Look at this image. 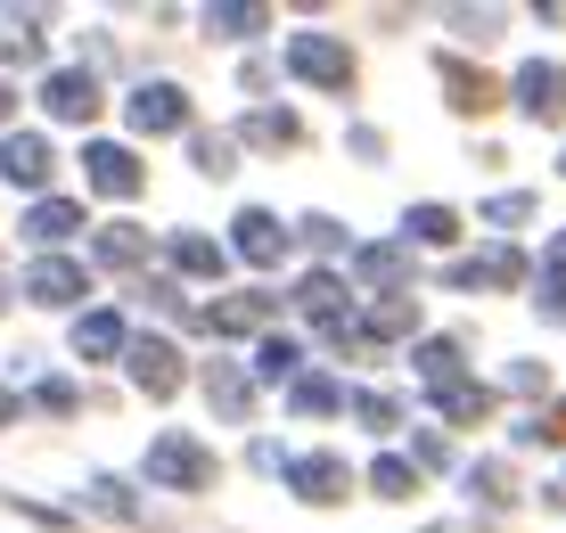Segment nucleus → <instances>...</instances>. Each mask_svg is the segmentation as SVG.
<instances>
[{"label": "nucleus", "instance_id": "1", "mask_svg": "<svg viewBox=\"0 0 566 533\" xmlns=\"http://www.w3.org/2000/svg\"><path fill=\"white\" fill-rule=\"evenodd\" d=\"M287 66H296L304 83H321V91L354 83V50H345L337 33H296V42H287Z\"/></svg>", "mask_w": 566, "mask_h": 533}, {"label": "nucleus", "instance_id": "2", "mask_svg": "<svg viewBox=\"0 0 566 533\" xmlns=\"http://www.w3.org/2000/svg\"><path fill=\"white\" fill-rule=\"evenodd\" d=\"M148 477H156V484H181V492H198V484L213 477V460H206V451L189 443V436H156V443H148Z\"/></svg>", "mask_w": 566, "mask_h": 533}, {"label": "nucleus", "instance_id": "3", "mask_svg": "<svg viewBox=\"0 0 566 533\" xmlns=\"http://www.w3.org/2000/svg\"><path fill=\"white\" fill-rule=\"evenodd\" d=\"M124 115H132V132H181L189 124V98L172 91V83H140L124 98Z\"/></svg>", "mask_w": 566, "mask_h": 533}, {"label": "nucleus", "instance_id": "4", "mask_svg": "<svg viewBox=\"0 0 566 533\" xmlns=\"http://www.w3.org/2000/svg\"><path fill=\"white\" fill-rule=\"evenodd\" d=\"M83 165H91V189H99V197H140V156H132V148L91 140V148H83Z\"/></svg>", "mask_w": 566, "mask_h": 533}, {"label": "nucleus", "instance_id": "5", "mask_svg": "<svg viewBox=\"0 0 566 533\" xmlns=\"http://www.w3.org/2000/svg\"><path fill=\"white\" fill-rule=\"evenodd\" d=\"M50 140L42 132H9V140H0V181H17V189H42L50 181Z\"/></svg>", "mask_w": 566, "mask_h": 533}, {"label": "nucleus", "instance_id": "6", "mask_svg": "<svg viewBox=\"0 0 566 533\" xmlns=\"http://www.w3.org/2000/svg\"><path fill=\"white\" fill-rule=\"evenodd\" d=\"M42 107L57 115V124H91V107H99V83H91L83 66H66V74H50V83H42Z\"/></svg>", "mask_w": 566, "mask_h": 533}, {"label": "nucleus", "instance_id": "7", "mask_svg": "<svg viewBox=\"0 0 566 533\" xmlns=\"http://www.w3.org/2000/svg\"><path fill=\"white\" fill-rule=\"evenodd\" d=\"M25 295H33V304H74V295H83V263H66V254H42V263L25 271Z\"/></svg>", "mask_w": 566, "mask_h": 533}, {"label": "nucleus", "instance_id": "8", "mask_svg": "<svg viewBox=\"0 0 566 533\" xmlns=\"http://www.w3.org/2000/svg\"><path fill=\"white\" fill-rule=\"evenodd\" d=\"M132 378H140V394H172L181 386V353H172L165 337H140L132 345Z\"/></svg>", "mask_w": 566, "mask_h": 533}, {"label": "nucleus", "instance_id": "9", "mask_svg": "<svg viewBox=\"0 0 566 533\" xmlns=\"http://www.w3.org/2000/svg\"><path fill=\"white\" fill-rule=\"evenodd\" d=\"M517 107L525 115H558L566 107V74L542 66V58H534V66H517Z\"/></svg>", "mask_w": 566, "mask_h": 533}, {"label": "nucleus", "instance_id": "10", "mask_svg": "<svg viewBox=\"0 0 566 533\" xmlns=\"http://www.w3.org/2000/svg\"><path fill=\"white\" fill-rule=\"evenodd\" d=\"M74 230H83V206H74V197H42V206L25 213V239H42V247L74 239Z\"/></svg>", "mask_w": 566, "mask_h": 533}, {"label": "nucleus", "instance_id": "11", "mask_svg": "<svg viewBox=\"0 0 566 533\" xmlns=\"http://www.w3.org/2000/svg\"><path fill=\"white\" fill-rule=\"evenodd\" d=\"M132 337H124V321H115V312H83V321H74V353H83V362H107V353H124Z\"/></svg>", "mask_w": 566, "mask_h": 533}, {"label": "nucleus", "instance_id": "12", "mask_svg": "<svg viewBox=\"0 0 566 533\" xmlns=\"http://www.w3.org/2000/svg\"><path fill=\"white\" fill-rule=\"evenodd\" d=\"M230 247H239L247 263H280V254H287V230L271 222V213H239V239H230Z\"/></svg>", "mask_w": 566, "mask_h": 533}, {"label": "nucleus", "instance_id": "13", "mask_svg": "<svg viewBox=\"0 0 566 533\" xmlns=\"http://www.w3.org/2000/svg\"><path fill=\"white\" fill-rule=\"evenodd\" d=\"M296 304H304V321H321V328H337V337H354V328H345V288H337V280H304Z\"/></svg>", "mask_w": 566, "mask_h": 533}, {"label": "nucleus", "instance_id": "14", "mask_svg": "<svg viewBox=\"0 0 566 533\" xmlns=\"http://www.w3.org/2000/svg\"><path fill=\"white\" fill-rule=\"evenodd\" d=\"M354 271H361L369 288H402V280H411V247H361Z\"/></svg>", "mask_w": 566, "mask_h": 533}, {"label": "nucleus", "instance_id": "15", "mask_svg": "<svg viewBox=\"0 0 566 533\" xmlns=\"http://www.w3.org/2000/svg\"><path fill=\"white\" fill-rule=\"evenodd\" d=\"M517 271H525V263L501 247V254H468V263H452V280H460V288H510Z\"/></svg>", "mask_w": 566, "mask_h": 533}, {"label": "nucleus", "instance_id": "16", "mask_svg": "<svg viewBox=\"0 0 566 533\" xmlns=\"http://www.w3.org/2000/svg\"><path fill=\"white\" fill-rule=\"evenodd\" d=\"M287 477H296L304 501H345V460H296Z\"/></svg>", "mask_w": 566, "mask_h": 533}, {"label": "nucleus", "instance_id": "17", "mask_svg": "<svg viewBox=\"0 0 566 533\" xmlns=\"http://www.w3.org/2000/svg\"><path fill=\"white\" fill-rule=\"evenodd\" d=\"M443 91H452V107H468V115L493 107V83H484V74H468L460 58H443Z\"/></svg>", "mask_w": 566, "mask_h": 533}, {"label": "nucleus", "instance_id": "18", "mask_svg": "<svg viewBox=\"0 0 566 533\" xmlns=\"http://www.w3.org/2000/svg\"><path fill=\"white\" fill-rule=\"evenodd\" d=\"M172 271H189V280H213V271H222V247H213V239H189V230H181V239H172Z\"/></svg>", "mask_w": 566, "mask_h": 533}, {"label": "nucleus", "instance_id": "19", "mask_svg": "<svg viewBox=\"0 0 566 533\" xmlns=\"http://www.w3.org/2000/svg\"><path fill=\"white\" fill-rule=\"evenodd\" d=\"M419 378H427V394H443V386H460V345H419Z\"/></svg>", "mask_w": 566, "mask_h": 533}, {"label": "nucleus", "instance_id": "20", "mask_svg": "<svg viewBox=\"0 0 566 533\" xmlns=\"http://www.w3.org/2000/svg\"><path fill=\"white\" fill-rule=\"evenodd\" d=\"M436 410H443V419H484V410H493V394L460 378V386H443V394H436Z\"/></svg>", "mask_w": 566, "mask_h": 533}, {"label": "nucleus", "instance_id": "21", "mask_svg": "<svg viewBox=\"0 0 566 533\" xmlns=\"http://www.w3.org/2000/svg\"><path fill=\"white\" fill-rule=\"evenodd\" d=\"M452 230H460V213H452V206H419V213H411V239H419V247H443Z\"/></svg>", "mask_w": 566, "mask_h": 533}, {"label": "nucleus", "instance_id": "22", "mask_svg": "<svg viewBox=\"0 0 566 533\" xmlns=\"http://www.w3.org/2000/svg\"><path fill=\"white\" fill-rule=\"evenodd\" d=\"M255 321H263V295H247V304L230 295V304H213V312H206V328H255Z\"/></svg>", "mask_w": 566, "mask_h": 533}, {"label": "nucleus", "instance_id": "23", "mask_svg": "<svg viewBox=\"0 0 566 533\" xmlns=\"http://www.w3.org/2000/svg\"><path fill=\"white\" fill-rule=\"evenodd\" d=\"M411 321H419V312H411V295H395V304H378V312H369V337H402Z\"/></svg>", "mask_w": 566, "mask_h": 533}, {"label": "nucleus", "instance_id": "24", "mask_svg": "<svg viewBox=\"0 0 566 533\" xmlns=\"http://www.w3.org/2000/svg\"><path fill=\"white\" fill-rule=\"evenodd\" d=\"M337 403H345V394L328 378H296V410H304V419H312V410H337Z\"/></svg>", "mask_w": 566, "mask_h": 533}, {"label": "nucleus", "instance_id": "25", "mask_svg": "<svg viewBox=\"0 0 566 533\" xmlns=\"http://www.w3.org/2000/svg\"><path fill=\"white\" fill-rule=\"evenodd\" d=\"M369 484H378L386 501H402V492H411V460H378V468H369Z\"/></svg>", "mask_w": 566, "mask_h": 533}, {"label": "nucleus", "instance_id": "26", "mask_svg": "<svg viewBox=\"0 0 566 533\" xmlns=\"http://www.w3.org/2000/svg\"><path fill=\"white\" fill-rule=\"evenodd\" d=\"M99 263H140V239H132L124 222H115V230H99Z\"/></svg>", "mask_w": 566, "mask_h": 533}, {"label": "nucleus", "instance_id": "27", "mask_svg": "<svg viewBox=\"0 0 566 533\" xmlns=\"http://www.w3.org/2000/svg\"><path fill=\"white\" fill-rule=\"evenodd\" d=\"M287 132H296V115H287V107H263L255 124H247V140H287Z\"/></svg>", "mask_w": 566, "mask_h": 533}, {"label": "nucleus", "instance_id": "28", "mask_svg": "<svg viewBox=\"0 0 566 533\" xmlns=\"http://www.w3.org/2000/svg\"><path fill=\"white\" fill-rule=\"evenodd\" d=\"M255 369H263V378H296V345H280V337H271V345L255 353Z\"/></svg>", "mask_w": 566, "mask_h": 533}, {"label": "nucleus", "instance_id": "29", "mask_svg": "<svg viewBox=\"0 0 566 533\" xmlns=\"http://www.w3.org/2000/svg\"><path fill=\"white\" fill-rule=\"evenodd\" d=\"M354 410H361L369 427H395V419H402V403H395V394H354Z\"/></svg>", "mask_w": 566, "mask_h": 533}, {"label": "nucleus", "instance_id": "30", "mask_svg": "<svg viewBox=\"0 0 566 533\" xmlns=\"http://www.w3.org/2000/svg\"><path fill=\"white\" fill-rule=\"evenodd\" d=\"M468 484H476V492H484V501H501V492H517V484H510V468H501V460H484V468H468Z\"/></svg>", "mask_w": 566, "mask_h": 533}, {"label": "nucleus", "instance_id": "31", "mask_svg": "<svg viewBox=\"0 0 566 533\" xmlns=\"http://www.w3.org/2000/svg\"><path fill=\"white\" fill-rule=\"evenodd\" d=\"M213 403H222V410H247V378H239V369H213Z\"/></svg>", "mask_w": 566, "mask_h": 533}, {"label": "nucleus", "instance_id": "32", "mask_svg": "<svg viewBox=\"0 0 566 533\" xmlns=\"http://www.w3.org/2000/svg\"><path fill=\"white\" fill-rule=\"evenodd\" d=\"M33 403H42V410H74V386L66 378H42V386H33Z\"/></svg>", "mask_w": 566, "mask_h": 533}, {"label": "nucleus", "instance_id": "33", "mask_svg": "<svg viewBox=\"0 0 566 533\" xmlns=\"http://www.w3.org/2000/svg\"><path fill=\"white\" fill-rule=\"evenodd\" d=\"M213 17V25H230V33H255L263 25V9H206Z\"/></svg>", "mask_w": 566, "mask_h": 533}, {"label": "nucleus", "instance_id": "34", "mask_svg": "<svg viewBox=\"0 0 566 533\" xmlns=\"http://www.w3.org/2000/svg\"><path fill=\"white\" fill-rule=\"evenodd\" d=\"M411 451H419V468H452V443H443V436H419Z\"/></svg>", "mask_w": 566, "mask_h": 533}, {"label": "nucleus", "instance_id": "35", "mask_svg": "<svg viewBox=\"0 0 566 533\" xmlns=\"http://www.w3.org/2000/svg\"><path fill=\"white\" fill-rule=\"evenodd\" d=\"M542 312H551V321H566V280L551 271V288H542Z\"/></svg>", "mask_w": 566, "mask_h": 533}, {"label": "nucleus", "instance_id": "36", "mask_svg": "<svg viewBox=\"0 0 566 533\" xmlns=\"http://www.w3.org/2000/svg\"><path fill=\"white\" fill-rule=\"evenodd\" d=\"M9 419H17V394H9V386H0V427H9Z\"/></svg>", "mask_w": 566, "mask_h": 533}, {"label": "nucleus", "instance_id": "37", "mask_svg": "<svg viewBox=\"0 0 566 533\" xmlns=\"http://www.w3.org/2000/svg\"><path fill=\"white\" fill-rule=\"evenodd\" d=\"M9 107H17V98H9V83H0V124H9Z\"/></svg>", "mask_w": 566, "mask_h": 533}, {"label": "nucleus", "instance_id": "38", "mask_svg": "<svg viewBox=\"0 0 566 533\" xmlns=\"http://www.w3.org/2000/svg\"><path fill=\"white\" fill-rule=\"evenodd\" d=\"M551 254H558V263H566V239H558V247H551Z\"/></svg>", "mask_w": 566, "mask_h": 533}]
</instances>
